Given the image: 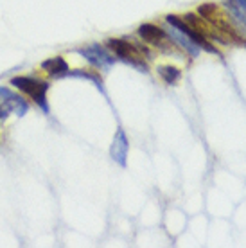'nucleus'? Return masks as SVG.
I'll return each mask as SVG.
<instances>
[{
	"label": "nucleus",
	"instance_id": "nucleus-1",
	"mask_svg": "<svg viewBox=\"0 0 246 248\" xmlns=\"http://www.w3.org/2000/svg\"><path fill=\"white\" fill-rule=\"evenodd\" d=\"M13 87L20 90L22 93L29 95L34 103L43 110V113H49V103H47V90H49V81L38 79V78H29V76H16L11 81Z\"/></svg>",
	"mask_w": 246,
	"mask_h": 248
},
{
	"label": "nucleus",
	"instance_id": "nucleus-2",
	"mask_svg": "<svg viewBox=\"0 0 246 248\" xmlns=\"http://www.w3.org/2000/svg\"><path fill=\"white\" fill-rule=\"evenodd\" d=\"M106 47L113 50V54H117L119 60L138 68V72H148V65L144 63V54L137 49V45L121 40V38H110V40H106Z\"/></svg>",
	"mask_w": 246,
	"mask_h": 248
},
{
	"label": "nucleus",
	"instance_id": "nucleus-3",
	"mask_svg": "<svg viewBox=\"0 0 246 248\" xmlns=\"http://www.w3.org/2000/svg\"><path fill=\"white\" fill-rule=\"evenodd\" d=\"M166 22L171 27H174V29H178V31H182L184 34H187V36L191 38L192 42L200 47V49H203V50H207V52H210V54H215V56H219V50L215 49L214 45L210 44L209 40L205 38V34H201V32H198V31H194L191 25L187 24L184 18H180V16H176V15H167L166 16Z\"/></svg>",
	"mask_w": 246,
	"mask_h": 248
},
{
	"label": "nucleus",
	"instance_id": "nucleus-4",
	"mask_svg": "<svg viewBox=\"0 0 246 248\" xmlns=\"http://www.w3.org/2000/svg\"><path fill=\"white\" fill-rule=\"evenodd\" d=\"M77 54H81L92 67L99 68V70H108L115 63V56H111L110 52H106V49H103L99 44H92L88 45V47L77 49Z\"/></svg>",
	"mask_w": 246,
	"mask_h": 248
},
{
	"label": "nucleus",
	"instance_id": "nucleus-5",
	"mask_svg": "<svg viewBox=\"0 0 246 248\" xmlns=\"http://www.w3.org/2000/svg\"><path fill=\"white\" fill-rule=\"evenodd\" d=\"M128 149H129V140L128 135L123 128H119L115 131V137H113V142L110 146V156L111 160L119 164L121 168H126V158H128Z\"/></svg>",
	"mask_w": 246,
	"mask_h": 248
},
{
	"label": "nucleus",
	"instance_id": "nucleus-6",
	"mask_svg": "<svg viewBox=\"0 0 246 248\" xmlns=\"http://www.w3.org/2000/svg\"><path fill=\"white\" fill-rule=\"evenodd\" d=\"M138 36L144 40V42H148V44L154 45V47H164V44H166L167 40H169V36H167V32L162 29V27H158V25L154 24H142L140 27H138Z\"/></svg>",
	"mask_w": 246,
	"mask_h": 248
},
{
	"label": "nucleus",
	"instance_id": "nucleus-7",
	"mask_svg": "<svg viewBox=\"0 0 246 248\" xmlns=\"http://www.w3.org/2000/svg\"><path fill=\"white\" fill-rule=\"evenodd\" d=\"M42 70L47 72L49 78L52 79H62V78H67L68 72H70V68H68V63L63 60L62 56H54V58H49V60H45L42 62Z\"/></svg>",
	"mask_w": 246,
	"mask_h": 248
},
{
	"label": "nucleus",
	"instance_id": "nucleus-8",
	"mask_svg": "<svg viewBox=\"0 0 246 248\" xmlns=\"http://www.w3.org/2000/svg\"><path fill=\"white\" fill-rule=\"evenodd\" d=\"M167 36H169V40H172L176 45H180L182 49L187 52V54H191L192 58H198L200 56V47H198L194 42H192L191 38L187 36V34H184L182 31H178V29H174V27H171V25H167Z\"/></svg>",
	"mask_w": 246,
	"mask_h": 248
},
{
	"label": "nucleus",
	"instance_id": "nucleus-9",
	"mask_svg": "<svg viewBox=\"0 0 246 248\" xmlns=\"http://www.w3.org/2000/svg\"><path fill=\"white\" fill-rule=\"evenodd\" d=\"M2 103H7L9 108H11L18 117H22V115H25V113L29 112V101L24 99L22 95H18V93H15V92H11V95H9L6 101H2Z\"/></svg>",
	"mask_w": 246,
	"mask_h": 248
},
{
	"label": "nucleus",
	"instance_id": "nucleus-10",
	"mask_svg": "<svg viewBox=\"0 0 246 248\" xmlns=\"http://www.w3.org/2000/svg\"><path fill=\"white\" fill-rule=\"evenodd\" d=\"M156 70H158V76L166 81L167 85H176L180 81V78H182V70L172 67V65H160Z\"/></svg>",
	"mask_w": 246,
	"mask_h": 248
},
{
	"label": "nucleus",
	"instance_id": "nucleus-11",
	"mask_svg": "<svg viewBox=\"0 0 246 248\" xmlns=\"http://www.w3.org/2000/svg\"><path fill=\"white\" fill-rule=\"evenodd\" d=\"M68 78H77V79H88L92 81L93 85L103 92V79L99 78L97 74H92V72H88V70H83V68H77V70H70L68 72Z\"/></svg>",
	"mask_w": 246,
	"mask_h": 248
},
{
	"label": "nucleus",
	"instance_id": "nucleus-12",
	"mask_svg": "<svg viewBox=\"0 0 246 248\" xmlns=\"http://www.w3.org/2000/svg\"><path fill=\"white\" fill-rule=\"evenodd\" d=\"M225 6L228 7V11H230V15L234 16L237 22H239L241 25H243V29L246 27V13L241 9L237 4H235L234 0H225Z\"/></svg>",
	"mask_w": 246,
	"mask_h": 248
},
{
	"label": "nucleus",
	"instance_id": "nucleus-13",
	"mask_svg": "<svg viewBox=\"0 0 246 248\" xmlns=\"http://www.w3.org/2000/svg\"><path fill=\"white\" fill-rule=\"evenodd\" d=\"M184 20H185V22H187L189 25H191V27L194 29V31L201 32V34H205V32H207V25H205L203 22H201V20L198 18L196 15H192V13H187V15L184 16Z\"/></svg>",
	"mask_w": 246,
	"mask_h": 248
},
{
	"label": "nucleus",
	"instance_id": "nucleus-14",
	"mask_svg": "<svg viewBox=\"0 0 246 248\" xmlns=\"http://www.w3.org/2000/svg\"><path fill=\"white\" fill-rule=\"evenodd\" d=\"M215 13H217V6H215V4H201V6L198 7V15H200L201 18L210 20Z\"/></svg>",
	"mask_w": 246,
	"mask_h": 248
},
{
	"label": "nucleus",
	"instance_id": "nucleus-15",
	"mask_svg": "<svg viewBox=\"0 0 246 248\" xmlns=\"http://www.w3.org/2000/svg\"><path fill=\"white\" fill-rule=\"evenodd\" d=\"M11 113H13V110L9 108V105H7V103H0V126L6 123Z\"/></svg>",
	"mask_w": 246,
	"mask_h": 248
},
{
	"label": "nucleus",
	"instance_id": "nucleus-16",
	"mask_svg": "<svg viewBox=\"0 0 246 248\" xmlns=\"http://www.w3.org/2000/svg\"><path fill=\"white\" fill-rule=\"evenodd\" d=\"M11 88H7V87H0V103H2V101H6L7 97H9V95H11Z\"/></svg>",
	"mask_w": 246,
	"mask_h": 248
},
{
	"label": "nucleus",
	"instance_id": "nucleus-17",
	"mask_svg": "<svg viewBox=\"0 0 246 248\" xmlns=\"http://www.w3.org/2000/svg\"><path fill=\"white\" fill-rule=\"evenodd\" d=\"M234 2L241 7V9H243V11L246 13V0H234Z\"/></svg>",
	"mask_w": 246,
	"mask_h": 248
}]
</instances>
